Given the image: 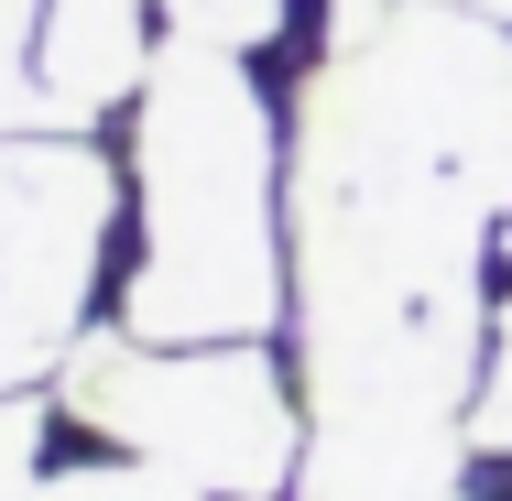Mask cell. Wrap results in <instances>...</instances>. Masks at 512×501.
<instances>
[{
  "instance_id": "1",
  "label": "cell",
  "mask_w": 512,
  "mask_h": 501,
  "mask_svg": "<svg viewBox=\"0 0 512 501\" xmlns=\"http://www.w3.org/2000/svg\"><path fill=\"white\" fill-rule=\"evenodd\" d=\"M491 197L436 153L393 77L349 44L295 99V327L316 414H436L480 382Z\"/></svg>"
},
{
  "instance_id": "9",
  "label": "cell",
  "mask_w": 512,
  "mask_h": 501,
  "mask_svg": "<svg viewBox=\"0 0 512 501\" xmlns=\"http://www.w3.org/2000/svg\"><path fill=\"white\" fill-rule=\"evenodd\" d=\"M33 501H207L197 480H175V469H153V458H131V447H109V458H66V469H44V491Z\"/></svg>"
},
{
  "instance_id": "12",
  "label": "cell",
  "mask_w": 512,
  "mask_h": 501,
  "mask_svg": "<svg viewBox=\"0 0 512 501\" xmlns=\"http://www.w3.org/2000/svg\"><path fill=\"white\" fill-rule=\"evenodd\" d=\"M469 11H502V22H512V0H469Z\"/></svg>"
},
{
  "instance_id": "6",
  "label": "cell",
  "mask_w": 512,
  "mask_h": 501,
  "mask_svg": "<svg viewBox=\"0 0 512 501\" xmlns=\"http://www.w3.org/2000/svg\"><path fill=\"white\" fill-rule=\"evenodd\" d=\"M469 436L436 414H316L295 501H458Z\"/></svg>"
},
{
  "instance_id": "5",
  "label": "cell",
  "mask_w": 512,
  "mask_h": 501,
  "mask_svg": "<svg viewBox=\"0 0 512 501\" xmlns=\"http://www.w3.org/2000/svg\"><path fill=\"white\" fill-rule=\"evenodd\" d=\"M393 99L436 131V153L491 197V218L512 229V33L502 11H469V0H404L371 44H360Z\"/></svg>"
},
{
  "instance_id": "2",
  "label": "cell",
  "mask_w": 512,
  "mask_h": 501,
  "mask_svg": "<svg viewBox=\"0 0 512 501\" xmlns=\"http://www.w3.org/2000/svg\"><path fill=\"white\" fill-rule=\"evenodd\" d=\"M131 186H142V262L120 284L131 338L207 349V338H273L295 316L284 131L240 44L164 33L131 99Z\"/></svg>"
},
{
  "instance_id": "3",
  "label": "cell",
  "mask_w": 512,
  "mask_h": 501,
  "mask_svg": "<svg viewBox=\"0 0 512 501\" xmlns=\"http://www.w3.org/2000/svg\"><path fill=\"white\" fill-rule=\"evenodd\" d=\"M55 414L99 447H131L207 501H295L306 469V414L284 393L262 338H207V349H164V338H77L55 371Z\"/></svg>"
},
{
  "instance_id": "10",
  "label": "cell",
  "mask_w": 512,
  "mask_h": 501,
  "mask_svg": "<svg viewBox=\"0 0 512 501\" xmlns=\"http://www.w3.org/2000/svg\"><path fill=\"white\" fill-rule=\"evenodd\" d=\"M458 436H469V458H512V295L491 316V349H480V382H469Z\"/></svg>"
},
{
  "instance_id": "11",
  "label": "cell",
  "mask_w": 512,
  "mask_h": 501,
  "mask_svg": "<svg viewBox=\"0 0 512 501\" xmlns=\"http://www.w3.org/2000/svg\"><path fill=\"white\" fill-rule=\"evenodd\" d=\"M44 436H55V393H11L0 403V501L44 491Z\"/></svg>"
},
{
  "instance_id": "8",
  "label": "cell",
  "mask_w": 512,
  "mask_h": 501,
  "mask_svg": "<svg viewBox=\"0 0 512 501\" xmlns=\"http://www.w3.org/2000/svg\"><path fill=\"white\" fill-rule=\"evenodd\" d=\"M11 131H66L44 88V0H0V142Z\"/></svg>"
},
{
  "instance_id": "7",
  "label": "cell",
  "mask_w": 512,
  "mask_h": 501,
  "mask_svg": "<svg viewBox=\"0 0 512 501\" xmlns=\"http://www.w3.org/2000/svg\"><path fill=\"white\" fill-rule=\"evenodd\" d=\"M153 55H164L153 44V0H44V88L66 109V131L142 99Z\"/></svg>"
},
{
  "instance_id": "4",
  "label": "cell",
  "mask_w": 512,
  "mask_h": 501,
  "mask_svg": "<svg viewBox=\"0 0 512 501\" xmlns=\"http://www.w3.org/2000/svg\"><path fill=\"white\" fill-rule=\"evenodd\" d=\"M120 175L88 131H11L0 142V403L44 393L88 338L109 262Z\"/></svg>"
}]
</instances>
